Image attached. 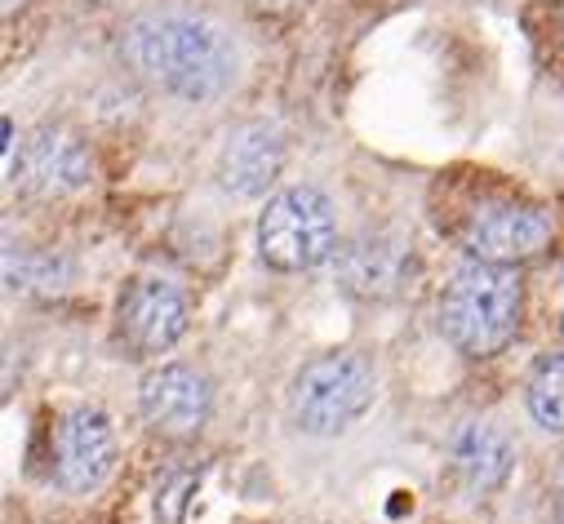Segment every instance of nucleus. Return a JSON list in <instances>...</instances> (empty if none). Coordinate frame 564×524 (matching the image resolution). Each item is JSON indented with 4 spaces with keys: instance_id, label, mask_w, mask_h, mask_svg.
<instances>
[{
    "instance_id": "nucleus-1",
    "label": "nucleus",
    "mask_w": 564,
    "mask_h": 524,
    "mask_svg": "<svg viewBox=\"0 0 564 524\" xmlns=\"http://www.w3.org/2000/svg\"><path fill=\"white\" fill-rule=\"evenodd\" d=\"M124 67L161 94L209 102L231 89L240 54L223 28L192 14H148L120 36Z\"/></svg>"
},
{
    "instance_id": "nucleus-2",
    "label": "nucleus",
    "mask_w": 564,
    "mask_h": 524,
    "mask_svg": "<svg viewBox=\"0 0 564 524\" xmlns=\"http://www.w3.org/2000/svg\"><path fill=\"white\" fill-rule=\"evenodd\" d=\"M520 316H524L520 276L511 268H498V262L458 268L441 298V329L471 360L498 356L520 334Z\"/></svg>"
},
{
    "instance_id": "nucleus-3",
    "label": "nucleus",
    "mask_w": 564,
    "mask_h": 524,
    "mask_svg": "<svg viewBox=\"0 0 564 524\" xmlns=\"http://www.w3.org/2000/svg\"><path fill=\"white\" fill-rule=\"evenodd\" d=\"M378 396V373L360 351H325L307 360L290 386V423L303 436H343L356 427Z\"/></svg>"
},
{
    "instance_id": "nucleus-4",
    "label": "nucleus",
    "mask_w": 564,
    "mask_h": 524,
    "mask_svg": "<svg viewBox=\"0 0 564 524\" xmlns=\"http://www.w3.org/2000/svg\"><path fill=\"white\" fill-rule=\"evenodd\" d=\"M338 249V218L321 187L275 192L258 218V258L275 272H312Z\"/></svg>"
},
{
    "instance_id": "nucleus-5",
    "label": "nucleus",
    "mask_w": 564,
    "mask_h": 524,
    "mask_svg": "<svg viewBox=\"0 0 564 524\" xmlns=\"http://www.w3.org/2000/svg\"><path fill=\"white\" fill-rule=\"evenodd\" d=\"M551 236H555L551 214L524 200H480L458 222L463 253L471 262H498V268H516V262L538 258L551 244Z\"/></svg>"
},
{
    "instance_id": "nucleus-6",
    "label": "nucleus",
    "mask_w": 564,
    "mask_h": 524,
    "mask_svg": "<svg viewBox=\"0 0 564 524\" xmlns=\"http://www.w3.org/2000/svg\"><path fill=\"white\" fill-rule=\"evenodd\" d=\"M192 320L187 294L165 276H138L116 307V338L129 356H165Z\"/></svg>"
},
{
    "instance_id": "nucleus-7",
    "label": "nucleus",
    "mask_w": 564,
    "mask_h": 524,
    "mask_svg": "<svg viewBox=\"0 0 564 524\" xmlns=\"http://www.w3.org/2000/svg\"><path fill=\"white\" fill-rule=\"evenodd\" d=\"M138 414L165 440H192L214 414V386L192 364H161L138 386Z\"/></svg>"
},
{
    "instance_id": "nucleus-8",
    "label": "nucleus",
    "mask_w": 564,
    "mask_h": 524,
    "mask_svg": "<svg viewBox=\"0 0 564 524\" xmlns=\"http://www.w3.org/2000/svg\"><path fill=\"white\" fill-rule=\"evenodd\" d=\"M116 471V432L102 410H72L54 427V476L67 493L85 498L107 484Z\"/></svg>"
},
{
    "instance_id": "nucleus-9",
    "label": "nucleus",
    "mask_w": 564,
    "mask_h": 524,
    "mask_svg": "<svg viewBox=\"0 0 564 524\" xmlns=\"http://www.w3.org/2000/svg\"><path fill=\"white\" fill-rule=\"evenodd\" d=\"M285 161V143L271 124H240L218 152V187L231 196H262Z\"/></svg>"
},
{
    "instance_id": "nucleus-10",
    "label": "nucleus",
    "mask_w": 564,
    "mask_h": 524,
    "mask_svg": "<svg viewBox=\"0 0 564 524\" xmlns=\"http://www.w3.org/2000/svg\"><path fill=\"white\" fill-rule=\"evenodd\" d=\"M338 276L356 298H391L409 276V249L395 236H365L343 253Z\"/></svg>"
},
{
    "instance_id": "nucleus-11",
    "label": "nucleus",
    "mask_w": 564,
    "mask_h": 524,
    "mask_svg": "<svg viewBox=\"0 0 564 524\" xmlns=\"http://www.w3.org/2000/svg\"><path fill=\"white\" fill-rule=\"evenodd\" d=\"M23 174L41 196H67L94 178V161L80 139L63 134V129H41L23 156Z\"/></svg>"
},
{
    "instance_id": "nucleus-12",
    "label": "nucleus",
    "mask_w": 564,
    "mask_h": 524,
    "mask_svg": "<svg viewBox=\"0 0 564 524\" xmlns=\"http://www.w3.org/2000/svg\"><path fill=\"white\" fill-rule=\"evenodd\" d=\"M449 462L471 493H498L516 467V449L494 423H467L449 445Z\"/></svg>"
},
{
    "instance_id": "nucleus-13",
    "label": "nucleus",
    "mask_w": 564,
    "mask_h": 524,
    "mask_svg": "<svg viewBox=\"0 0 564 524\" xmlns=\"http://www.w3.org/2000/svg\"><path fill=\"white\" fill-rule=\"evenodd\" d=\"M529 414L538 427L546 432H564V351H551L538 360V369L529 373Z\"/></svg>"
},
{
    "instance_id": "nucleus-14",
    "label": "nucleus",
    "mask_w": 564,
    "mask_h": 524,
    "mask_svg": "<svg viewBox=\"0 0 564 524\" xmlns=\"http://www.w3.org/2000/svg\"><path fill=\"white\" fill-rule=\"evenodd\" d=\"M555 489H560V506H564V458H560V471H555Z\"/></svg>"
},
{
    "instance_id": "nucleus-15",
    "label": "nucleus",
    "mask_w": 564,
    "mask_h": 524,
    "mask_svg": "<svg viewBox=\"0 0 564 524\" xmlns=\"http://www.w3.org/2000/svg\"><path fill=\"white\" fill-rule=\"evenodd\" d=\"M19 6H23V0H6V14H14Z\"/></svg>"
}]
</instances>
